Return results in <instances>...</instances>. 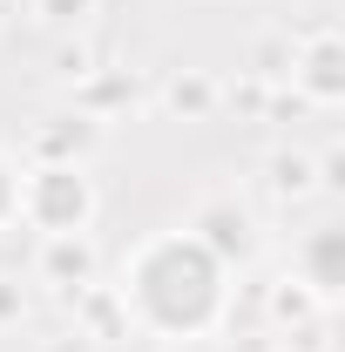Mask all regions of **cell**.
<instances>
[{
  "mask_svg": "<svg viewBox=\"0 0 345 352\" xmlns=\"http://www.w3.org/2000/svg\"><path fill=\"white\" fill-rule=\"evenodd\" d=\"M129 292L163 332H197L216 311V292H223V285H216V258L197 237H163V244H149V251L135 258Z\"/></svg>",
  "mask_w": 345,
  "mask_h": 352,
  "instance_id": "1",
  "label": "cell"
},
{
  "mask_svg": "<svg viewBox=\"0 0 345 352\" xmlns=\"http://www.w3.org/2000/svg\"><path fill=\"white\" fill-rule=\"evenodd\" d=\"M27 210L47 223V230H75L88 210V190H82V176L75 170H41L34 183H27Z\"/></svg>",
  "mask_w": 345,
  "mask_h": 352,
  "instance_id": "2",
  "label": "cell"
},
{
  "mask_svg": "<svg viewBox=\"0 0 345 352\" xmlns=\"http://www.w3.org/2000/svg\"><path fill=\"white\" fill-rule=\"evenodd\" d=\"M14 204H21V190H14V176L0 170V217H7V210H14Z\"/></svg>",
  "mask_w": 345,
  "mask_h": 352,
  "instance_id": "4",
  "label": "cell"
},
{
  "mask_svg": "<svg viewBox=\"0 0 345 352\" xmlns=\"http://www.w3.org/2000/svg\"><path fill=\"white\" fill-rule=\"evenodd\" d=\"M311 264H318V285H325V292H332V237H325V244H318V251H311Z\"/></svg>",
  "mask_w": 345,
  "mask_h": 352,
  "instance_id": "3",
  "label": "cell"
}]
</instances>
